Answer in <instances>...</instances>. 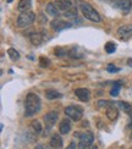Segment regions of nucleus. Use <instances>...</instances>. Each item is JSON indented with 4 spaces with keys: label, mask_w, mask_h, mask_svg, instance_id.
<instances>
[{
    "label": "nucleus",
    "mask_w": 132,
    "mask_h": 149,
    "mask_svg": "<svg viewBox=\"0 0 132 149\" xmlns=\"http://www.w3.org/2000/svg\"><path fill=\"white\" fill-rule=\"evenodd\" d=\"M34 149H47V147H45V146H43V144H38Z\"/></svg>",
    "instance_id": "nucleus-30"
},
{
    "label": "nucleus",
    "mask_w": 132,
    "mask_h": 149,
    "mask_svg": "<svg viewBox=\"0 0 132 149\" xmlns=\"http://www.w3.org/2000/svg\"><path fill=\"white\" fill-rule=\"evenodd\" d=\"M47 12L49 15H52V16H58L60 14V10L58 9V6L55 5V3H50L47 5Z\"/></svg>",
    "instance_id": "nucleus-18"
},
{
    "label": "nucleus",
    "mask_w": 132,
    "mask_h": 149,
    "mask_svg": "<svg viewBox=\"0 0 132 149\" xmlns=\"http://www.w3.org/2000/svg\"><path fill=\"white\" fill-rule=\"evenodd\" d=\"M34 21H36V15L32 11H26V12H21V15L17 17L16 24L20 28H26L31 26Z\"/></svg>",
    "instance_id": "nucleus-3"
},
{
    "label": "nucleus",
    "mask_w": 132,
    "mask_h": 149,
    "mask_svg": "<svg viewBox=\"0 0 132 149\" xmlns=\"http://www.w3.org/2000/svg\"><path fill=\"white\" fill-rule=\"evenodd\" d=\"M41 60V66L42 67H45V66H49L50 65V61H49V59H47V58H41L39 59Z\"/></svg>",
    "instance_id": "nucleus-28"
},
{
    "label": "nucleus",
    "mask_w": 132,
    "mask_h": 149,
    "mask_svg": "<svg viewBox=\"0 0 132 149\" xmlns=\"http://www.w3.org/2000/svg\"><path fill=\"white\" fill-rule=\"evenodd\" d=\"M65 115L73 121H80L83 116V109L78 105H70L65 108Z\"/></svg>",
    "instance_id": "nucleus-4"
},
{
    "label": "nucleus",
    "mask_w": 132,
    "mask_h": 149,
    "mask_svg": "<svg viewBox=\"0 0 132 149\" xmlns=\"http://www.w3.org/2000/svg\"><path fill=\"white\" fill-rule=\"evenodd\" d=\"M117 36L120 37L122 40H127L132 37V24H124V26L119 27Z\"/></svg>",
    "instance_id": "nucleus-7"
},
{
    "label": "nucleus",
    "mask_w": 132,
    "mask_h": 149,
    "mask_svg": "<svg viewBox=\"0 0 132 149\" xmlns=\"http://www.w3.org/2000/svg\"><path fill=\"white\" fill-rule=\"evenodd\" d=\"M116 104H117L119 107H120V108L125 111V113H131V111H132L131 105H130L129 103H126V102H117Z\"/></svg>",
    "instance_id": "nucleus-24"
},
{
    "label": "nucleus",
    "mask_w": 132,
    "mask_h": 149,
    "mask_svg": "<svg viewBox=\"0 0 132 149\" xmlns=\"http://www.w3.org/2000/svg\"><path fill=\"white\" fill-rule=\"evenodd\" d=\"M59 119V114L56 111H49L48 114L44 115V121H45V125L48 128H52V126H54L56 121Z\"/></svg>",
    "instance_id": "nucleus-8"
},
{
    "label": "nucleus",
    "mask_w": 132,
    "mask_h": 149,
    "mask_svg": "<svg viewBox=\"0 0 132 149\" xmlns=\"http://www.w3.org/2000/svg\"><path fill=\"white\" fill-rule=\"evenodd\" d=\"M75 94L81 102H88L91 98V92L87 88H77L75 89Z\"/></svg>",
    "instance_id": "nucleus-9"
},
{
    "label": "nucleus",
    "mask_w": 132,
    "mask_h": 149,
    "mask_svg": "<svg viewBox=\"0 0 132 149\" xmlns=\"http://www.w3.org/2000/svg\"><path fill=\"white\" fill-rule=\"evenodd\" d=\"M115 5H116V8H119L120 10H122V11H125V12L130 11L131 8H132L131 0H117Z\"/></svg>",
    "instance_id": "nucleus-15"
},
{
    "label": "nucleus",
    "mask_w": 132,
    "mask_h": 149,
    "mask_svg": "<svg viewBox=\"0 0 132 149\" xmlns=\"http://www.w3.org/2000/svg\"><path fill=\"white\" fill-rule=\"evenodd\" d=\"M112 104H115L114 102H108V100H99L98 102V107L99 108H109L110 105H112Z\"/></svg>",
    "instance_id": "nucleus-26"
},
{
    "label": "nucleus",
    "mask_w": 132,
    "mask_h": 149,
    "mask_svg": "<svg viewBox=\"0 0 132 149\" xmlns=\"http://www.w3.org/2000/svg\"><path fill=\"white\" fill-rule=\"evenodd\" d=\"M87 149H97V147L96 146H91V147H88Z\"/></svg>",
    "instance_id": "nucleus-32"
},
{
    "label": "nucleus",
    "mask_w": 132,
    "mask_h": 149,
    "mask_svg": "<svg viewBox=\"0 0 132 149\" xmlns=\"http://www.w3.org/2000/svg\"><path fill=\"white\" fill-rule=\"evenodd\" d=\"M66 149H77V146L75 142H71V143L68 144V147H66Z\"/></svg>",
    "instance_id": "nucleus-29"
},
{
    "label": "nucleus",
    "mask_w": 132,
    "mask_h": 149,
    "mask_svg": "<svg viewBox=\"0 0 132 149\" xmlns=\"http://www.w3.org/2000/svg\"><path fill=\"white\" fill-rule=\"evenodd\" d=\"M81 11H82V15L87 20L96 22V23L100 22V16L98 14V11L88 3H81Z\"/></svg>",
    "instance_id": "nucleus-2"
},
{
    "label": "nucleus",
    "mask_w": 132,
    "mask_h": 149,
    "mask_svg": "<svg viewBox=\"0 0 132 149\" xmlns=\"http://www.w3.org/2000/svg\"><path fill=\"white\" fill-rule=\"evenodd\" d=\"M29 40H31V43H32L33 45L38 47L44 42V36L42 33H39V32H33V33L29 34Z\"/></svg>",
    "instance_id": "nucleus-11"
},
{
    "label": "nucleus",
    "mask_w": 132,
    "mask_h": 149,
    "mask_svg": "<svg viewBox=\"0 0 132 149\" xmlns=\"http://www.w3.org/2000/svg\"><path fill=\"white\" fill-rule=\"evenodd\" d=\"M41 110V99L34 93H28L24 100V116L31 117Z\"/></svg>",
    "instance_id": "nucleus-1"
},
{
    "label": "nucleus",
    "mask_w": 132,
    "mask_h": 149,
    "mask_svg": "<svg viewBox=\"0 0 132 149\" xmlns=\"http://www.w3.org/2000/svg\"><path fill=\"white\" fill-rule=\"evenodd\" d=\"M129 127H130V128H132V113H131V115H130V122H129Z\"/></svg>",
    "instance_id": "nucleus-31"
},
{
    "label": "nucleus",
    "mask_w": 132,
    "mask_h": 149,
    "mask_svg": "<svg viewBox=\"0 0 132 149\" xmlns=\"http://www.w3.org/2000/svg\"><path fill=\"white\" fill-rule=\"evenodd\" d=\"M59 131L61 134H67L71 131V122L68 119H64L59 125Z\"/></svg>",
    "instance_id": "nucleus-14"
},
{
    "label": "nucleus",
    "mask_w": 132,
    "mask_h": 149,
    "mask_svg": "<svg viewBox=\"0 0 132 149\" xmlns=\"http://www.w3.org/2000/svg\"><path fill=\"white\" fill-rule=\"evenodd\" d=\"M31 8H32V1L31 0H20L17 10L20 12H26V11H29Z\"/></svg>",
    "instance_id": "nucleus-16"
},
{
    "label": "nucleus",
    "mask_w": 132,
    "mask_h": 149,
    "mask_svg": "<svg viewBox=\"0 0 132 149\" xmlns=\"http://www.w3.org/2000/svg\"><path fill=\"white\" fill-rule=\"evenodd\" d=\"M106 71H108V72H110V73H116V72H119V71H120V69H119V67H116L115 65L109 64L108 66H106Z\"/></svg>",
    "instance_id": "nucleus-27"
},
{
    "label": "nucleus",
    "mask_w": 132,
    "mask_h": 149,
    "mask_svg": "<svg viewBox=\"0 0 132 149\" xmlns=\"http://www.w3.org/2000/svg\"><path fill=\"white\" fill-rule=\"evenodd\" d=\"M55 5L58 6V9L60 11H64V12L67 11L68 9H71L72 6H73L72 1H70V0H56Z\"/></svg>",
    "instance_id": "nucleus-13"
},
{
    "label": "nucleus",
    "mask_w": 132,
    "mask_h": 149,
    "mask_svg": "<svg viewBox=\"0 0 132 149\" xmlns=\"http://www.w3.org/2000/svg\"><path fill=\"white\" fill-rule=\"evenodd\" d=\"M8 55H9V58H10L12 61L20 60V53H18L16 49H14V48H9V49H8Z\"/></svg>",
    "instance_id": "nucleus-19"
},
{
    "label": "nucleus",
    "mask_w": 132,
    "mask_h": 149,
    "mask_svg": "<svg viewBox=\"0 0 132 149\" xmlns=\"http://www.w3.org/2000/svg\"><path fill=\"white\" fill-rule=\"evenodd\" d=\"M49 146L52 149H61L62 148V138L59 133H55L52 136V139L49 142Z\"/></svg>",
    "instance_id": "nucleus-10"
},
{
    "label": "nucleus",
    "mask_w": 132,
    "mask_h": 149,
    "mask_svg": "<svg viewBox=\"0 0 132 149\" xmlns=\"http://www.w3.org/2000/svg\"><path fill=\"white\" fill-rule=\"evenodd\" d=\"M12 1V0H8V3H11Z\"/></svg>",
    "instance_id": "nucleus-34"
},
{
    "label": "nucleus",
    "mask_w": 132,
    "mask_h": 149,
    "mask_svg": "<svg viewBox=\"0 0 132 149\" xmlns=\"http://www.w3.org/2000/svg\"><path fill=\"white\" fill-rule=\"evenodd\" d=\"M31 126H32V130L37 134L42 132V125H41V122L38 120H33L32 122H31Z\"/></svg>",
    "instance_id": "nucleus-22"
},
{
    "label": "nucleus",
    "mask_w": 132,
    "mask_h": 149,
    "mask_svg": "<svg viewBox=\"0 0 132 149\" xmlns=\"http://www.w3.org/2000/svg\"><path fill=\"white\" fill-rule=\"evenodd\" d=\"M50 26H52V29H54L55 32H60V31H64L66 28H71L73 24L71 22L66 21V20H60V18H56V20L52 21Z\"/></svg>",
    "instance_id": "nucleus-6"
},
{
    "label": "nucleus",
    "mask_w": 132,
    "mask_h": 149,
    "mask_svg": "<svg viewBox=\"0 0 132 149\" xmlns=\"http://www.w3.org/2000/svg\"><path fill=\"white\" fill-rule=\"evenodd\" d=\"M127 64H129L130 66H132V59H129V61H127Z\"/></svg>",
    "instance_id": "nucleus-33"
},
{
    "label": "nucleus",
    "mask_w": 132,
    "mask_h": 149,
    "mask_svg": "<svg viewBox=\"0 0 132 149\" xmlns=\"http://www.w3.org/2000/svg\"><path fill=\"white\" fill-rule=\"evenodd\" d=\"M54 54L56 55V56H66L68 53H67V50H65L64 48H56L54 50Z\"/></svg>",
    "instance_id": "nucleus-25"
},
{
    "label": "nucleus",
    "mask_w": 132,
    "mask_h": 149,
    "mask_svg": "<svg viewBox=\"0 0 132 149\" xmlns=\"http://www.w3.org/2000/svg\"><path fill=\"white\" fill-rule=\"evenodd\" d=\"M77 15V9H76V6H72L71 9H68L67 11L64 12V16L67 17V18H73V17H76Z\"/></svg>",
    "instance_id": "nucleus-20"
},
{
    "label": "nucleus",
    "mask_w": 132,
    "mask_h": 149,
    "mask_svg": "<svg viewBox=\"0 0 132 149\" xmlns=\"http://www.w3.org/2000/svg\"><path fill=\"white\" fill-rule=\"evenodd\" d=\"M105 111H106V117H108L110 121H115L119 117V111H117V108H115V104H112L109 108H106Z\"/></svg>",
    "instance_id": "nucleus-12"
},
{
    "label": "nucleus",
    "mask_w": 132,
    "mask_h": 149,
    "mask_svg": "<svg viewBox=\"0 0 132 149\" xmlns=\"http://www.w3.org/2000/svg\"><path fill=\"white\" fill-rule=\"evenodd\" d=\"M104 48H105V52L108 54H112V53H115V50H116V44L114 42H108Z\"/></svg>",
    "instance_id": "nucleus-21"
},
{
    "label": "nucleus",
    "mask_w": 132,
    "mask_h": 149,
    "mask_svg": "<svg viewBox=\"0 0 132 149\" xmlns=\"http://www.w3.org/2000/svg\"><path fill=\"white\" fill-rule=\"evenodd\" d=\"M130 149H132V147H131V148H130Z\"/></svg>",
    "instance_id": "nucleus-35"
},
{
    "label": "nucleus",
    "mask_w": 132,
    "mask_h": 149,
    "mask_svg": "<svg viewBox=\"0 0 132 149\" xmlns=\"http://www.w3.org/2000/svg\"><path fill=\"white\" fill-rule=\"evenodd\" d=\"M62 94L61 93H59L58 91H55V89H52V88H49L45 91V98L48 99V100H53V99H59L61 98Z\"/></svg>",
    "instance_id": "nucleus-17"
},
{
    "label": "nucleus",
    "mask_w": 132,
    "mask_h": 149,
    "mask_svg": "<svg viewBox=\"0 0 132 149\" xmlns=\"http://www.w3.org/2000/svg\"><path fill=\"white\" fill-rule=\"evenodd\" d=\"M120 88H121V82H115L114 86H112L111 91H110V95L116 97L119 94V92H120Z\"/></svg>",
    "instance_id": "nucleus-23"
},
{
    "label": "nucleus",
    "mask_w": 132,
    "mask_h": 149,
    "mask_svg": "<svg viewBox=\"0 0 132 149\" xmlns=\"http://www.w3.org/2000/svg\"><path fill=\"white\" fill-rule=\"evenodd\" d=\"M94 136L92 132H83L80 134V141H78V148L80 149H87L93 144Z\"/></svg>",
    "instance_id": "nucleus-5"
}]
</instances>
